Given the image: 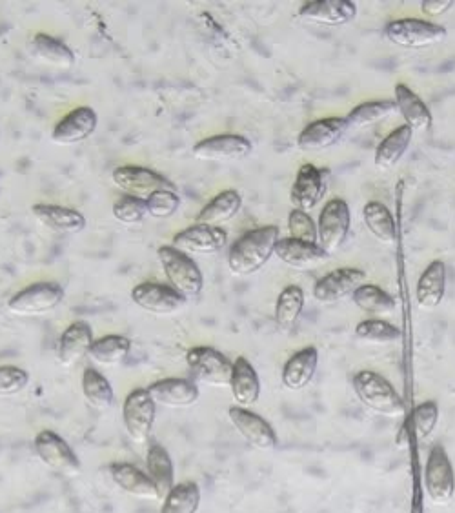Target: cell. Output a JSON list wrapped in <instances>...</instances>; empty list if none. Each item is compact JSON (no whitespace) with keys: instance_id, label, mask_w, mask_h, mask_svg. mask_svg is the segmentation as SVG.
<instances>
[{"instance_id":"obj_1","label":"cell","mask_w":455,"mask_h":513,"mask_svg":"<svg viewBox=\"0 0 455 513\" xmlns=\"http://www.w3.org/2000/svg\"><path fill=\"white\" fill-rule=\"evenodd\" d=\"M277 226H261L239 237L228 253V266L233 275L246 277L259 272L272 259L279 242Z\"/></svg>"},{"instance_id":"obj_2","label":"cell","mask_w":455,"mask_h":513,"mask_svg":"<svg viewBox=\"0 0 455 513\" xmlns=\"http://www.w3.org/2000/svg\"><path fill=\"white\" fill-rule=\"evenodd\" d=\"M352 386L359 401L386 417H399L405 413V403L397 393L394 384L390 383L381 373L372 370H361L355 373Z\"/></svg>"},{"instance_id":"obj_3","label":"cell","mask_w":455,"mask_h":513,"mask_svg":"<svg viewBox=\"0 0 455 513\" xmlns=\"http://www.w3.org/2000/svg\"><path fill=\"white\" fill-rule=\"evenodd\" d=\"M157 255L166 279L172 284L173 290L181 293L184 299L203 292V273L190 255L175 250L173 246H161Z\"/></svg>"},{"instance_id":"obj_4","label":"cell","mask_w":455,"mask_h":513,"mask_svg":"<svg viewBox=\"0 0 455 513\" xmlns=\"http://www.w3.org/2000/svg\"><path fill=\"white\" fill-rule=\"evenodd\" d=\"M385 37L399 48L421 50L445 41L446 28L423 19H397L386 24Z\"/></svg>"},{"instance_id":"obj_5","label":"cell","mask_w":455,"mask_h":513,"mask_svg":"<svg viewBox=\"0 0 455 513\" xmlns=\"http://www.w3.org/2000/svg\"><path fill=\"white\" fill-rule=\"evenodd\" d=\"M186 363L193 377L212 388H230L233 363L210 346H195L186 353Z\"/></svg>"},{"instance_id":"obj_6","label":"cell","mask_w":455,"mask_h":513,"mask_svg":"<svg viewBox=\"0 0 455 513\" xmlns=\"http://www.w3.org/2000/svg\"><path fill=\"white\" fill-rule=\"evenodd\" d=\"M425 488L428 499L437 506H446L454 499V464L441 444H435L428 453L425 466Z\"/></svg>"},{"instance_id":"obj_7","label":"cell","mask_w":455,"mask_h":513,"mask_svg":"<svg viewBox=\"0 0 455 513\" xmlns=\"http://www.w3.org/2000/svg\"><path fill=\"white\" fill-rule=\"evenodd\" d=\"M157 404L146 388L128 393L122 404V423L133 443L144 444L152 435Z\"/></svg>"},{"instance_id":"obj_8","label":"cell","mask_w":455,"mask_h":513,"mask_svg":"<svg viewBox=\"0 0 455 513\" xmlns=\"http://www.w3.org/2000/svg\"><path fill=\"white\" fill-rule=\"evenodd\" d=\"M64 301V290L57 282H35L8 301V310L19 317H39L53 312Z\"/></svg>"},{"instance_id":"obj_9","label":"cell","mask_w":455,"mask_h":513,"mask_svg":"<svg viewBox=\"0 0 455 513\" xmlns=\"http://www.w3.org/2000/svg\"><path fill=\"white\" fill-rule=\"evenodd\" d=\"M112 181L119 190L148 201L153 193L170 190L177 192V186L161 173L142 166H121L112 173Z\"/></svg>"},{"instance_id":"obj_10","label":"cell","mask_w":455,"mask_h":513,"mask_svg":"<svg viewBox=\"0 0 455 513\" xmlns=\"http://www.w3.org/2000/svg\"><path fill=\"white\" fill-rule=\"evenodd\" d=\"M35 452L42 463L51 468L53 472L61 473L64 477H77L81 473V461L71 450L70 444L62 439L59 433L51 430H42L37 433Z\"/></svg>"},{"instance_id":"obj_11","label":"cell","mask_w":455,"mask_h":513,"mask_svg":"<svg viewBox=\"0 0 455 513\" xmlns=\"http://www.w3.org/2000/svg\"><path fill=\"white\" fill-rule=\"evenodd\" d=\"M350 222V208L343 199H330L324 204L317 226V239L324 252L332 255L343 246L350 232Z\"/></svg>"},{"instance_id":"obj_12","label":"cell","mask_w":455,"mask_h":513,"mask_svg":"<svg viewBox=\"0 0 455 513\" xmlns=\"http://www.w3.org/2000/svg\"><path fill=\"white\" fill-rule=\"evenodd\" d=\"M132 299L141 310L157 317H168L181 312L186 299L172 286L159 282H142L132 290Z\"/></svg>"},{"instance_id":"obj_13","label":"cell","mask_w":455,"mask_h":513,"mask_svg":"<svg viewBox=\"0 0 455 513\" xmlns=\"http://www.w3.org/2000/svg\"><path fill=\"white\" fill-rule=\"evenodd\" d=\"M230 423L235 426V430L241 433L244 441L252 444L255 450L261 452H272L277 448V433L259 413L252 412L250 408H241V406H232L228 410Z\"/></svg>"},{"instance_id":"obj_14","label":"cell","mask_w":455,"mask_h":513,"mask_svg":"<svg viewBox=\"0 0 455 513\" xmlns=\"http://www.w3.org/2000/svg\"><path fill=\"white\" fill-rule=\"evenodd\" d=\"M252 142L243 135L223 133L213 135L193 146V157L199 161L232 162L246 159L252 153Z\"/></svg>"},{"instance_id":"obj_15","label":"cell","mask_w":455,"mask_h":513,"mask_svg":"<svg viewBox=\"0 0 455 513\" xmlns=\"http://www.w3.org/2000/svg\"><path fill=\"white\" fill-rule=\"evenodd\" d=\"M228 242V233L221 226L193 224L173 237L172 246L186 255H213L221 252Z\"/></svg>"},{"instance_id":"obj_16","label":"cell","mask_w":455,"mask_h":513,"mask_svg":"<svg viewBox=\"0 0 455 513\" xmlns=\"http://www.w3.org/2000/svg\"><path fill=\"white\" fill-rule=\"evenodd\" d=\"M366 281V273L359 268H339L334 272L324 275L323 279L315 282V301L323 304H335L343 301L346 297L354 295L359 286Z\"/></svg>"},{"instance_id":"obj_17","label":"cell","mask_w":455,"mask_h":513,"mask_svg":"<svg viewBox=\"0 0 455 513\" xmlns=\"http://www.w3.org/2000/svg\"><path fill=\"white\" fill-rule=\"evenodd\" d=\"M99 117L90 106H79L64 115L51 131V141L61 146H71L86 141L97 130Z\"/></svg>"},{"instance_id":"obj_18","label":"cell","mask_w":455,"mask_h":513,"mask_svg":"<svg viewBox=\"0 0 455 513\" xmlns=\"http://www.w3.org/2000/svg\"><path fill=\"white\" fill-rule=\"evenodd\" d=\"M324 192H326L324 171L319 170L312 162H306L297 171V177L290 192V201L294 204L295 210L310 212L321 202Z\"/></svg>"},{"instance_id":"obj_19","label":"cell","mask_w":455,"mask_h":513,"mask_svg":"<svg viewBox=\"0 0 455 513\" xmlns=\"http://www.w3.org/2000/svg\"><path fill=\"white\" fill-rule=\"evenodd\" d=\"M275 255L288 264L290 268L299 272H308L319 268L321 264L330 259V255L324 252L317 242L297 241V239H279L275 246Z\"/></svg>"},{"instance_id":"obj_20","label":"cell","mask_w":455,"mask_h":513,"mask_svg":"<svg viewBox=\"0 0 455 513\" xmlns=\"http://www.w3.org/2000/svg\"><path fill=\"white\" fill-rule=\"evenodd\" d=\"M299 19L324 26H343L355 19L357 6L350 0H314L299 10Z\"/></svg>"},{"instance_id":"obj_21","label":"cell","mask_w":455,"mask_h":513,"mask_svg":"<svg viewBox=\"0 0 455 513\" xmlns=\"http://www.w3.org/2000/svg\"><path fill=\"white\" fill-rule=\"evenodd\" d=\"M155 404L166 408H190L199 401V388L190 379H161L146 388Z\"/></svg>"},{"instance_id":"obj_22","label":"cell","mask_w":455,"mask_h":513,"mask_svg":"<svg viewBox=\"0 0 455 513\" xmlns=\"http://www.w3.org/2000/svg\"><path fill=\"white\" fill-rule=\"evenodd\" d=\"M348 131V124L339 117H328V119H319L312 124H308L299 139L297 146L303 151H324L330 146H334L343 139L344 133Z\"/></svg>"},{"instance_id":"obj_23","label":"cell","mask_w":455,"mask_h":513,"mask_svg":"<svg viewBox=\"0 0 455 513\" xmlns=\"http://www.w3.org/2000/svg\"><path fill=\"white\" fill-rule=\"evenodd\" d=\"M108 472L122 492L142 501H159V493L150 475L139 470L135 464L112 463L108 466Z\"/></svg>"},{"instance_id":"obj_24","label":"cell","mask_w":455,"mask_h":513,"mask_svg":"<svg viewBox=\"0 0 455 513\" xmlns=\"http://www.w3.org/2000/svg\"><path fill=\"white\" fill-rule=\"evenodd\" d=\"M35 219L46 226L48 230L61 235H77L86 228V217L77 210L57 204H35L31 208Z\"/></svg>"},{"instance_id":"obj_25","label":"cell","mask_w":455,"mask_h":513,"mask_svg":"<svg viewBox=\"0 0 455 513\" xmlns=\"http://www.w3.org/2000/svg\"><path fill=\"white\" fill-rule=\"evenodd\" d=\"M93 341V330L88 322H71L59 341V363L62 366H75L81 363L86 355H90Z\"/></svg>"},{"instance_id":"obj_26","label":"cell","mask_w":455,"mask_h":513,"mask_svg":"<svg viewBox=\"0 0 455 513\" xmlns=\"http://www.w3.org/2000/svg\"><path fill=\"white\" fill-rule=\"evenodd\" d=\"M446 290V266L443 261L430 262L417 281L415 301L421 310L432 312L443 299Z\"/></svg>"},{"instance_id":"obj_27","label":"cell","mask_w":455,"mask_h":513,"mask_svg":"<svg viewBox=\"0 0 455 513\" xmlns=\"http://www.w3.org/2000/svg\"><path fill=\"white\" fill-rule=\"evenodd\" d=\"M319 366V352L315 346H306L303 350L295 352L283 368L284 388L299 392L312 383V379Z\"/></svg>"},{"instance_id":"obj_28","label":"cell","mask_w":455,"mask_h":513,"mask_svg":"<svg viewBox=\"0 0 455 513\" xmlns=\"http://www.w3.org/2000/svg\"><path fill=\"white\" fill-rule=\"evenodd\" d=\"M233 399L235 406L252 408L259 401L261 395V381L255 372L253 364L246 357H237L233 363L232 383Z\"/></svg>"},{"instance_id":"obj_29","label":"cell","mask_w":455,"mask_h":513,"mask_svg":"<svg viewBox=\"0 0 455 513\" xmlns=\"http://www.w3.org/2000/svg\"><path fill=\"white\" fill-rule=\"evenodd\" d=\"M395 104L397 110L403 115L406 126H410L415 131L430 130L432 126V113L428 110L423 99L410 90L406 84H397L395 86Z\"/></svg>"},{"instance_id":"obj_30","label":"cell","mask_w":455,"mask_h":513,"mask_svg":"<svg viewBox=\"0 0 455 513\" xmlns=\"http://www.w3.org/2000/svg\"><path fill=\"white\" fill-rule=\"evenodd\" d=\"M146 468H148L150 479L157 488L159 499L164 501L166 495L172 492L173 486H175V468H173L170 453L162 444H150L148 457H146Z\"/></svg>"},{"instance_id":"obj_31","label":"cell","mask_w":455,"mask_h":513,"mask_svg":"<svg viewBox=\"0 0 455 513\" xmlns=\"http://www.w3.org/2000/svg\"><path fill=\"white\" fill-rule=\"evenodd\" d=\"M243 208L241 193L237 190H224L204 206L201 213L195 217V224L203 226H221L224 222L232 221Z\"/></svg>"},{"instance_id":"obj_32","label":"cell","mask_w":455,"mask_h":513,"mask_svg":"<svg viewBox=\"0 0 455 513\" xmlns=\"http://www.w3.org/2000/svg\"><path fill=\"white\" fill-rule=\"evenodd\" d=\"M414 139V130L410 126H399L392 131L375 151V166L379 170H394L397 162L405 157L410 142Z\"/></svg>"},{"instance_id":"obj_33","label":"cell","mask_w":455,"mask_h":513,"mask_svg":"<svg viewBox=\"0 0 455 513\" xmlns=\"http://www.w3.org/2000/svg\"><path fill=\"white\" fill-rule=\"evenodd\" d=\"M82 395L86 403L99 412L110 410L115 401L112 384L95 368H86L82 373Z\"/></svg>"},{"instance_id":"obj_34","label":"cell","mask_w":455,"mask_h":513,"mask_svg":"<svg viewBox=\"0 0 455 513\" xmlns=\"http://www.w3.org/2000/svg\"><path fill=\"white\" fill-rule=\"evenodd\" d=\"M31 53L42 62L57 68H71L75 64V53L64 42L48 33H37L31 39Z\"/></svg>"},{"instance_id":"obj_35","label":"cell","mask_w":455,"mask_h":513,"mask_svg":"<svg viewBox=\"0 0 455 513\" xmlns=\"http://www.w3.org/2000/svg\"><path fill=\"white\" fill-rule=\"evenodd\" d=\"M363 217L366 228L372 232L377 241H381L383 244H395L397 226H395L394 215L383 202H368L364 206Z\"/></svg>"},{"instance_id":"obj_36","label":"cell","mask_w":455,"mask_h":513,"mask_svg":"<svg viewBox=\"0 0 455 513\" xmlns=\"http://www.w3.org/2000/svg\"><path fill=\"white\" fill-rule=\"evenodd\" d=\"M132 350V341L124 335H104L91 344L90 357L102 366H117L124 363Z\"/></svg>"},{"instance_id":"obj_37","label":"cell","mask_w":455,"mask_h":513,"mask_svg":"<svg viewBox=\"0 0 455 513\" xmlns=\"http://www.w3.org/2000/svg\"><path fill=\"white\" fill-rule=\"evenodd\" d=\"M395 111H397V104L394 101L363 102L355 106L354 110L344 117V121L348 124V130H361L366 126L385 121Z\"/></svg>"},{"instance_id":"obj_38","label":"cell","mask_w":455,"mask_h":513,"mask_svg":"<svg viewBox=\"0 0 455 513\" xmlns=\"http://www.w3.org/2000/svg\"><path fill=\"white\" fill-rule=\"evenodd\" d=\"M304 310V292L299 286H286L275 304V322L281 330H292Z\"/></svg>"},{"instance_id":"obj_39","label":"cell","mask_w":455,"mask_h":513,"mask_svg":"<svg viewBox=\"0 0 455 513\" xmlns=\"http://www.w3.org/2000/svg\"><path fill=\"white\" fill-rule=\"evenodd\" d=\"M352 297H354L355 306L368 315L392 313L397 306L394 297L375 284L359 286Z\"/></svg>"},{"instance_id":"obj_40","label":"cell","mask_w":455,"mask_h":513,"mask_svg":"<svg viewBox=\"0 0 455 513\" xmlns=\"http://www.w3.org/2000/svg\"><path fill=\"white\" fill-rule=\"evenodd\" d=\"M201 506V488L199 484L186 481L175 484L172 492L162 501L161 513H197Z\"/></svg>"},{"instance_id":"obj_41","label":"cell","mask_w":455,"mask_h":513,"mask_svg":"<svg viewBox=\"0 0 455 513\" xmlns=\"http://www.w3.org/2000/svg\"><path fill=\"white\" fill-rule=\"evenodd\" d=\"M355 335L374 344H390L401 339V330L383 319H364L355 326Z\"/></svg>"},{"instance_id":"obj_42","label":"cell","mask_w":455,"mask_h":513,"mask_svg":"<svg viewBox=\"0 0 455 513\" xmlns=\"http://www.w3.org/2000/svg\"><path fill=\"white\" fill-rule=\"evenodd\" d=\"M148 215V202L132 195H122L113 204V217L126 226H135Z\"/></svg>"},{"instance_id":"obj_43","label":"cell","mask_w":455,"mask_h":513,"mask_svg":"<svg viewBox=\"0 0 455 513\" xmlns=\"http://www.w3.org/2000/svg\"><path fill=\"white\" fill-rule=\"evenodd\" d=\"M439 421V406L435 401H426L421 403L414 410L412 415V424H414V432L419 441H426L432 433Z\"/></svg>"},{"instance_id":"obj_44","label":"cell","mask_w":455,"mask_h":513,"mask_svg":"<svg viewBox=\"0 0 455 513\" xmlns=\"http://www.w3.org/2000/svg\"><path fill=\"white\" fill-rule=\"evenodd\" d=\"M146 202H148V213L155 219H170L181 206L179 193L170 192V190L153 193Z\"/></svg>"},{"instance_id":"obj_45","label":"cell","mask_w":455,"mask_h":513,"mask_svg":"<svg viewBox=\"0 0 455 513\" xmlns=\"http://www.w3.org/2000/svg\"><path fill=\"white\" fill-rule=\"evenodd\" d=\"M30 383V375L19 366H0V397L21 393Z\"/></svg>"},{"instance_id":"obj_46","label":"cell","mask_w":455,"mask_h":513,"mask_svg":"<svg viewBox=\"0 0 455 513\" xmlns=\"http://www.w3.org/2000/svg\"><path fill=\"white\" fill-rule=\"evenodd\" d=\"M288 230H290L292 239H297V241L315 242L317 239V226L308 212L294 210L290 213Z\"/></svg>"},{"instance_id":"obj_47","label":"cell","mask_w":455,"mask_h":513,"mask_svg":"<svg viewBox=\"0 0 455 513\" xmlns=\"http://www.w3.org/2000/svg\"><path fill=\"white\" fill-rule=\"evenodd\" d=\"M452 6H454L452 0H425L423 2V11H425L428 17H437V15L446 13Z\"/></svg>"},{"instance_id":"obj_48","label":"cell","mask_w":455,"mask_h":513,"mask_svg":"<svg viewBox=\"0 0 455 513\" xmlns=\"http://www.w3.org/2000/svg\"><path fill=\"white\" fill-rule=\"evenodd\" d=\"M395 443L399 446H406V443H408V424H403L401 432L397 433V437H395Z\"/></svg>"}]
</instances>
